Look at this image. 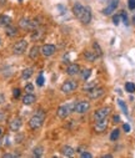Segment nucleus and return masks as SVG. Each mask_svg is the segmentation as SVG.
Instances as JSON below:
<instances>
[{
  "mask_svg": "<svg viewBox=\"0 0 135 158\" xmlns=\"http://www.w3.org/2000/svg\"><path fill=\"white\" fill-rule=\"evenodd\" d=\"M80 157H81V158H91L93 156H91V153H89V152H83V153L80 154Z\"/></svg>",
  "mask_w": 135,
  "mask_h": 158,
  "instance_id": "obj_38",
  "label": "nucleus"
},
{
  "mask_svg": "<svg viewBox=\"0 0 135 158\" xmlns=\"http://www.w3.org/2000/svg\"><path fill=\"white\" fill-rule=\"evenodd\" d=\"M80 21H81L83 24H85V25L89 24V23L91 21V11H90V8H88V6H87V9H85L84 14H83Z\"/></svg>",
  "mask_w": 135,
  "mask_h": 158,
  "instance_id": "obj_15",
  "label": "nucleus"
},
{
  "mask_svg": "<svg viewBox=\"0 0 135 158\" xmlns=\"http://www.w3.org/2000/svg\"><path fill=\"white\" fill-rule=\"evenodd\" d=\"M5 32H6V35L10 36V37H14V36H16V34H18V29H16V26H14V25H8V26H5Z\"/></svg>",
  "mask_w": 135,
  "mask_h": 158,
  "instance_id": "obj_17",
  "label": "nucleus"
},
{
  "mask_svg": "<svg viewBox=\"0 0 135 158\" xmlns=\"http://www.w3.org/2000/svg\"><path fill=\"white\" fill-rule=\"evenodd\" d=\"M35 100H37V97H35L33 93H26L23 97V104L24 105H31L35 102Z\"/></svg>",
  "mask_w": 135,
  "mask_h": 158,
  "instance_id": "obj_18",
  "label": "nucleus"
},
{
  "mask_svg": "<svg viewBox=\"0 0 135 158\" xmlns=\"http://www.w3.org/2000/svg\"><path fill=\"white\" fill-rule=\"evenodd\" d=\"M39 51H40V49H39L38 46H33L31 49H30V52H29L30 59L31 60H37L38 56H39Z\"/></svg>",
  "mask_w": 135,
  "mask_h": 158,
  "instance_id": "obj_20",
  "label": "nucleus"
},
{
  "mask_svg": "<svg viewBox=\"0 0 135 158\" xmlns=\"http://www.w3.org/2000/svg\"><path fill=\"white\" fill-rule=\"evenodd\" d=\"M74 106L75 104H68V105H63L58 108V117L61 120H65L66 117H69V115L74 112Z\"/></svg>",
  "mask_w": 135,
  "mask_h": 158,
  "instance_id": "obj_2",
  "label": "nucleus"
},
{
  "mask_svg": "<svg viewBox=\"0 0 135 158\" xmlns=\"http://www.w3.org/2000/svg\"><path fill=\"white\" fill-rule=\"evenodd\" d=\"M1 133H3V129H1V128H0V136H1Z\"/></svg>",
  "mask_w": 135,
  "mask_h": 158,
  "instance_id": "obj_43",
  "label": "nucleus"
},
{
  "mask_svg": "<svg viewBox=\"0 0 135 158\" xmlns=\"http://www.w3.org/2000/svg\"><path fill=\"white\" fill-rule=\"evenodd\" d=\"M110 111H111V108H110V107H101V108L96 109L95 113H94V120H95V122H96V121L105 120V118L109 116Z\"/></svg>",
  "mask_w": 135,
  "mask_h": 158,
  "instance_id": "obj_6",
  "label": "nucleus"
},
{
  "mask_svg": "<svg viewBox=\"0 0 135 158\" xmlns=\"http://www.w3.org/2000/svg\"><path fill=\"white\" fill-rule=\"evenodd\" d=\"M101 158H113V156L111 154H104Z\"/></svg>",
  "mask_w": 135,
  "mask_h": 158,
  "instance_id": "obj_41",
  "label": "nucleus"
},
{
  "mask_svg": "<svg viewBox=\"0 0 135 158\" xmlns=\"http://www.w3.org/2000/svg\"><path fill=\"white\" fill-rule=\"evenodd\" d=\"M11 24V19L8 15H0V26H8Z\"/></svg>",
  "mask_w": 135,
  "mask_h": 158,
  "instance_id": "obj_19",
  "label": "nucleus"
},
{
  "mask_svg": "<svg viewBox=\"0 0 135 158\" xmlns=\"http://www.w3.org/2000/svg\"><path fill=\"white\" fill-rule=\"evenodd\" d=\"M31 75H33V68L28 67V68H25V70H23V72H21V79L28 80V79L31 77Z\"/></svg>",
  "mask_w": 135,
  "mask_h": 158,
  "instance_id": "obj_21",
  "label": "nucleus"
},
{
  "mask_svg": "<svg viewBox=\"0 0 135 158\" xmlns=\"http://www.w3.org/2000/svg\"><path fill=\"white\" fill-rule=\"evenodd\" d=\"M90 75H91V70H90V68H88V70H84V71H83L81 77H83V80L87 81V80L90 77Z\"/></svg>",
  "mask_w": 135,
  "mask_h": 158,
  "instance_id": "obj_29",
  "label": "nucleus"
},
{
  "mask_svg": "<svg viewBox=\"0 0 135 158\" xmlns=\"http://www.w3.org/2000/svg\"><path fill=\"white\" fill-rule=\"evenodd\" d=\"M125 91L129 93H134L135 92V84L134 82H126L125 84Z\"/></svg>",
  "mask_w": 135,
  "mask_h": 158,
  "instance_id": "obj_24",
  "label": "nucleus"
},
{
  "mask_svg": "<svg viewBox=\"0 0 135 158\" xmlns=\"http://www.w3.org/2000/svg\"><path fill=\"white\" fill-rule=\"evenodd\" d=\"M120 16H122V19H123V21H124L125 25L129 24V23H128V15H126L125 11H122V12H120Z\"/></svg>",
  "mask_w": 135,
  "mask_h": 158,
  "instance_id": "obj_33",
  "label": "nucleus"
},
{
  "mask_svg": "<svg viewBox=\"0 0 135 158\" xmlns=\"http://www.w3.org/2000/svg\"><path fill=\"white\" fill-rule=\"evenodd\" d=\"M106 128H108V121H106V118H105V120H101V121H96V122H95V131H96L98 133L104 132Z\"/></svg>",
  "mask_w": 135,
  "mask_h": 158,
  "instance_id": "obj_12",
  "label": "nucleus"
},
{
  "mask_svg": "<svg viewBox=\"0 0 135 158\" xmlns=\"http://www.w3.org/2000/svg\"><path fill=\"white\" fill-rule=\"evenodd\" d=\"M104 95H105V88L104 87L95 86L94 88H91V90L88 91V96H89V98H91V100H99L100 97H103Z\"/></svg>",
  "mask_w": 135,
  "mask_h": 158,
  "instance_id": "obj_4",
  "label": "nucleus"
},
{
  "mask_svg": "<svg viewBox=\"0 0 135 158\" xmlns=\"http://www.w3.org/2000/svg\"><path fill=\"white\" fill-rule=\"evenodd\" d=\"M84 56L87 57V60H89V61H95L96 60V57H98V55H96V52H93V51H85L84 52Z\"/></svg>",
  "mask_w": 135,
  "mask_h": 158,
  "instance_id": "obj_22",
  "label": "nucleus"
},
{
  "mask_svg": "<svg viewBox=\"0 0 135 158\" xmlns=\"http://www.w3.org/2000/svg\"><path fill=\"white\" fill-rule=\"evenodd\" d=\"M0 43H1V40H0Z\"/></svg>",
  "mask_w": 135,
  "mask_h": 158,
  "instance_id": "obj_45",
  "label": "nucleus"
},
{
  "mask_svg": "<svg viewBox=\"0 0 135 158\" xmlns=\"http://www.w3.org/2000/svg\"><path fill=\"white\" fill-rule=\"evenodd\" d=\"M44 117H45L44 112H43V111H38L29 120V126H30V128L31 129H39L43 126V123H44Z\"/></svg>",
  "mask_w": 135,
  "mask_h": 158,
  "instance_id": "obj_1",
  "label": "nucleus"
},
{
  "mask_svg": "<svg viewBox=\"0 0 135 158\" xmlns=\"http://www.w3.org/2000/svg\"><path fill=\"white\" fill-rule=\"evenodd\" d=\"M89 109H90V102H88V101H79L74 106V112L80 113V115L87 113Z\"/></svg>",
  "mask_w": 135,
  "mask_h": 158,
  "instance_id": "obj_5",
  "label": "nucleus"
},
{
  "mask_svg": "<svg viewBox=\"0 0 135 158\" xmlns=\"http://www.w3.org/2000/svg\"><path fill=\"white\" fill-rule=\"evenodd\" d=\"M85 6L84 5H81L80 3H76V4H74L73 5V14L78 18V19H81V16H83V14H84V11H85Z\"/></svg>",
  "mask_w": 135,
  "mask_h": 158,
  "instance_id": "obj_10",
  "label": "nucleus"
},
{
  "mask_svg": "<svg viewBox=\"0 0 135 158\" xmlns=\"http://www.w3.org/2000/svg\"><path fill=\"white\" fill-rule=\"evenodd\" d=\"M118 5H119V1H118V0H111V1L109 3V5L103 10V14H104V15H110V14H113V12L116 10Z\"/></svg>",
  "mask_w": 135,
  "mask_h": 158,
  "instance_id": "obj_11",
  "label": "nucleus"
},
{
  "mask_svg": "<svg viewBox=\"0 0 135 158\" xmlns=\"http://www.w3.org/2000/svg\"><path fill=\"white\" fill-rule=\"evenodd\" d=\"M60 152L64 157H73L75 154V149L73 147H70V146H64Z\"/></svg>",
  "mask_w": 135,
  "mask_h": 158,
  "instance_id": "obj_16",
  "label": "nucleus"
},
{
  "mask_svg": "<svg viewBox=\"0 0 135 158\" xmlns=\"http://www.w3.org/2000/svg\"><path fill=\"white\" fill-rule=\"evenodd\" d=\"M96 86V81H91V82H87L84 86H83V90L84 91H89L91 88H94Z\"/></svg>",
  "mask_w": 135,
  "mask_h": 158,
  "instance_id": "obj_25",
  "label": "nucleus"
},
{
  "mask_svg": "<svg viewBox=\"0 0 135 158\" xmlns=\"http://www.w3.org/2000/svg\"><path fill=\"white\" fill-rule=\"evenodd\" d=\"M76 87H78V84H76L75 81H73V80H66V81L61 85L60 90H61L63 93L69 95V93H73V92L76 90Z\"/></svg>",
  "mask_w": 135,
  "mask_h": 158,
  "instance_id": "obj_3",
  "label": "nucleus"
},
{
  "mask_svg": "<svg viewBox=\"0 0 135 158\" xmlns=\"http://www.w3.org/2000/svg\"><path fill=\"white\" fill-rule=\"evenodd\" d=\"M118 105L120 106V108H122V111H123V113L124 115H129V112H128V107H126V105H125V102L123 101V100H118Z\"/></svg>",
  "mask_w": 135,
  "mask_h": 158,
  "instance_id": "obj_26",
  "label": "nucleus"
},
{
  "mask_svg": "<svg viewBox=\"0 0 135 158\" xmlns=\"http://www.w3.org/2000/svg\"><path fill=\"white\" fill-rule=\"evenodd\" d=\"M43 153H44V148H43L41 146H38V147H35L33 149V156L34 157H41Z\"/></svg>",
  "mask_w": 135,
  "mask_h": 158,
  "instance_id": "obj_23",
  "label": "nucleus"
},
{
  "mask_svg": "<svg viewBox=\"0 0 135 158\" xmlns=\"http://www.w3.org/2000/svg\"><path fill=\"white\" fill-rule=\"evenodd\" d=\"M13 96H14V98H19L20 97V88H14Z\"/></svg>",
  "mask_w": 135,
  "mask_h": 158,
  "instance_id": "obj_34",
  "label": "nucleus"
},
{
  "mask_svg": "<svg viewBox=\"0 0 135 158\" xmlns=\"http://www.w3.org/2000/svg\"><path fill=\"white\" fill-rule=\"evenodd\" d=\"M26 47H28L26 40H20V41H18V43H15V45H14V47H13V52L15 54V55H21V54H24V52H25Z\"/></svg>",
  "mask_w": 135,
  "mask_h": 158,
  "instance_id": "obj_7",
  "label": "nucleus"
},
{
  "mask_svg": "<svg viewBox=\"0 0 135 158\" xmlns=\"http://www.w3.org/2000/svg\"><path fill=\"white\" fill-rule=\"evenodd\" d=\"M133 23H134V24H135V15H134V16H133Z\"/></svg>",
  "mask_w": 135,
  "mask_h": 158,
  "instance_id": "obj_42",
  "label": "nucleus"
},
{
  "mask_svg": "<svg viewBox=\"0 0 135 158\" xmlns=\"http://www.w3.org/2000/svg\"><path fill=\"white\" fill-rule=\"evenodd\" d=\"M80 72V66L78 64H70L68 67H66V73L69 76H74V75L79 73Z\"/></svg>",
  "mask_w": 135,
  "mask_h": 158,
  "instance_id": "obj_13",
  "label": "nucleus"
},
{
  "mask_svg": "<svg viewBox=\"0 0 135 158\" xmlns=\"http://www.w3.org/2000/svg\"><path fill=\"white\" fill-rule=\"evenodd\" d=\"M18 1H19V3H23V0H18Z\"/></svg>",
  "mask_w": 135,
  "mask_h": 158,
  "instance_id": "obj_44",
  "label": "nucleus"
},
{
  "mask_svg": "<svg viewBox=\"0 0 135 158\" xmlns=\"http://www.w3.org/2000/svg\"><path fill=\"white\" fill-rule=\"evenodd\" d=\"M44 82H45L44 76H43V75H39L38 79H37V85L38 86H43V85H44Z\"/></svg>",
  "mask_w": 135,
  "mask_h": 158,
  "instance_id": "obj_30",
  "label": "nucleus"
},
{
  "mask_svg": "<svg viewBox=\"0 0 135 158\" xmlns=\"http://www.w3.org/2000/svg\"><path fill=\"white\" fill-rule=\"evenodd\" d=\"M19 26L21 27V29H24V30H30V29H34V27H37L38 25L35 24L34 21H31L30 19L23 18V19H20V21H19Z\"/></svg>",
  "mask_w": 135,
  "mask_h": 158,
  "instance_id": "obj_9",
  "label": "nucleus"
},
{
  "mask_svg": "<svg viewBox=\"0 0 135 158\" xmlns=\"http://www.w3.org/2000/svg\"><path fill=\"white\" fill-rule=\"evenodd\" d=\"M9 126H10V129H11V131L18 132L19 129H20V127H21V118H19V117L13 118V120L10 121V123H9Z\"/></svg>",
  "mask_w": 135,
  "mask_h": 158,
  "instance_id": "obj_14",
  "label": "nucleus"
},
{
  "mask_svg": "<svg viewBox=\"0 0 135 158\" xmlns=\"http://www.w3.org/2000/svg\"><path fill=\"white\" fill-rule=\"evenodd\" d=\"M119 136H120V131L116 128V129H113V132L110 133V140L111 141H116L119 138Z\"/></svg>",
  "mask_w": 135,
  "mask_h": 158,
  "instance_id": "obj_27",
  "label": "nucleus"
},
{
  "mask_svg": "<svg viewBox=\"0 0 135 158\" xmlns=\"http://www.w3.org/2000/svg\"><path fill=\"white\" fill-rule=\"evenodd\" d=\"M41 54L44 55L45 57H50L56 52V47L55 45H51V44H46V45H43V47L40 49Z\"/></svg>",
  "mask_w": 135,
  "mask_h": 158,
  "instance_id": "obj_8",
  "label": "nucleus"
},
{
  "mask_svg": "<svg viewBox=\"0 0 135 158\" xmlns=\"http://www.w3.org/2000/svg\"><path fill=\"white\" fill-rule=\"evenodd\" d=\"M113 122H114V123H119L120 122V116H118V115L113 116Z\"/></svg>",
  "mask_w": 135,
  "mask_h": 158,
  "instance_id": "obj_39",
  "label": "nucleus"
},
{
  "mask_svg": "<svg viewBox=\"0 0 135 158\" xmlns=\"http://www.w3.org/2000/svg\"><path fill=\"white\" fill-rule=\"evenodd\" d=\"M93 46H94V49H95L96 54H98V56H101V55H103V50H101L100 45H99L98 43H94V44H93Z\"/></svg>",
  "mask_w": 135,
  "mask_h": 158,
  "instance_id": "obj_28",
  "label": "nucleus"
},
{
  "mask_svg": "<svg viewBox=\"0 0 135 158\" xmlns=\"http://www.w3.org/2000/svg\"><path fill=\"white\" fill-rule=\"evenodd\" d=\"M41 35H43V32H40V31H35V32L33 34V35H31V37H33L34 40H35V39L38 40V39H39V37H40Z\"/></svg>",
  "mask_w": 135,
  "mask_h": 158,
  "instance_id": "obj_37",
  "label": "nucleus"
},
{
  "mask_svg": "<svg viewBox=\"0 0 135 158\" xmlns=\"http://www.w3.org/2000/svg\"><path fill=\"white\" fill-rule=\"evenodd\" d=\"M25 92H28V93L34 92V85L33 84H26L25 85Z\"/></svg>",
  "mask_w": 135,
  "mask_h": 158,
  "instance_id": "obj_31",
  "label": "nucleus"
},
{
  "mask_svg": "<svg viewBox=\"0 0 135 158\" xmlns=\"http://www.w3.org/2000/svg\"><path fill=\"white\" fill-rule=\"evenodd\" d=\"M123 129H124L125 132H130V125H128V123H124Z\"/></svg>",
  "mask_w": 135,
  "mask_h": 158,
  "instance_id": "obj_40",
  "label": "nucleus"
},
{
  "mask_svg": "<svg viewBox=\"0 0 135 158\" xmlns=\"http://www.w3.org/2000/svg\"><path fill=\"white\" fill-rule=\"evenodd\" d=\"M128 6H129L130 10L135 9V0H128Z\"/></svg>",
  "mask_w": 135,
  "mask_h": 158,
  "instance_id": "obj_35",
  "label": "nucleus"
},
{
  "mask_svg": "<svg viewBox=\"0 0 135 158\" xmlns=\"http://www.w3.org/2000/svg\"><path fill=\"white\" fill-rule=\"evenodd\" d=\"M120 19H122L120 14H119V15H114V16H113V23H114V25H119L120 24Z\"/></svg>",
  "mask_w": 135,
  "mask_h": 158,
  "instance_id": "obj_32",
  "label": "nucleus"
},
{
  "mask_svg": "<svg viewBox=\"0 0 135 158\" xmlns=\"http://www.w3.org/2000/svg\"><path fill=\"white\" fill-rule=\"evenodd\" d=\"M15 157H19V154H16V153H5V154H3V158H15Z\"/></svg>",
  "mask_w": 135,
  "mask_h": 158,
  "instance_id": "obj_36",
  "label": "nucleus"
}]
</instances>
